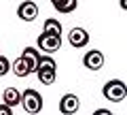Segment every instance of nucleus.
I'll return each instance as SVG.
<instances>
[{
	"mask_svg": "<svg viewBox=\"0 0 127 115\" xmlns=\"http://www.w3.org/2000/svg\"><path fill=\"white\" fill-rule=\"evenodd\" d=\"M9 58H4V55H0V77H4V75H9Z\"/></svg>",
	"mask_w": 127,
	"mask_h": 115,
	"instance_id": "nucleus-14",
	"label": "nucleus"
},
{
	"mask_svg": "<svg viewBox=\"0 0 127 115\" xmlns=\"http://www.w3.org/2000/svg\"><path fill=\"white\" fill-rule=\"evenodd\" d=\"M0 115H13V109H9V107L0 105Z\"/></svg>",
	"mask_w": 127,
	"mask_h": 115,
	"instance_id": "nucleus-15",
	"label": "nucleus"
},
{
	"mask_svg": "<svg viewBox=\"0 0 127 115\" xmlns=\"http://www.w3.org/2000/svg\"><path fill=\"white\" fill-rule=\"evenodd\" d=\"M53 6L59 11V13H72L78 6L76 0H53Z\"/></svg>",
	"mask_w": 127,
	"mask_h": 115,
	"instance_id": "nucleus-12",
	"label": "nucleus"
},
{
	"mask_svg": "<svg viewBox=\"0 0 127 115\" xmlns=\"http://www.w3.org/2000/svg\"><path fill=\"white\" fill-rule=\"evenodd\" d=\"M78 109H81V100H78L76 94H64V96H62L59 111H62L64 115H74Z\"/></svg>",
	"mask_w": 127,
	"mask_h": 115,
	"instance_id": "nucleus-4",
	"label": "nucleus"
},
{
	"mask_svg": "<svg viewBox=\"0 0 127 115\" xmlns=\"http://www.w3.org/2000/svg\"><path fill=\"white\" fill-rule=\"evenodd\" d=\"M11 68H13V73H15V77H28L30 75V70H28V66H26V62L21 60V58H17V60L11 64Z\"/></svg>",
	"mask_w": 127,
	"mask_h": 115,
	"instance_id": "nucleus-13",
	"label": "nucleus"
},
{
	"mask_svg": "<svg viewBox=\"0 0 127 115\" xmlns=\"http://www.w3.org/2000/svg\"><path fill=\"white\" fill-rule=\"evenodd\" d=\"M19 105L23 107L26 113L36 115V113H40V109H42V96L36 92V90H26V92H21V100H19Z\"/></svg>",
	"mask_w": 127,
	"mask_h": 115,
	"instance_id": "nucleus-3",
	"label": "nucleus"
},
{
	"mask_svg": "<svg viewBox=\"0 0 127 115\" xmlns=\"http://www.w3.org/2000/svg\"><path fill=\"white\" fill-rule=\"evenodd\" d=\"M102 94H104V98L110 100V102H121V100H125V96H127V85L121 79H110L104 88H102Z\"/></svg>",
	"mask_w": 127,
	"mask_h": 115,
	"instance_id": "nucleus-2",
	"label": "nucleus"
},
{
	"mask_svg": "<svg viewBox=\"0 0 127 115\" xmlns=\"http://www.w3.org/2000/svg\"><path fill=\"white\" fill-rule=\"evenodd\" d=\"M83 64H85V68L89 70H100L102 66H104V53L97 49H91L85 53V58H83Z\"/></svg>",
	"mask_w": 127,
	"mask_h": 115,
	"instance_id": "nucleus-5",
	"label": "nucleus"
},
{
	"mask_svg": "<svg viewBox=\"0 0 127 115\" xmlns=\"http://www.w3.org/2000/svg\"><path fill=\"white\" fill-rule=\"evenodd\" d=\"M17 17L23 21H34L38 17V4L36 2H21L17 6Z\"/></svg>",
	"mask_w": 127,
	"mask_h": 115,
	"instance_id": "nucleus-7",
	"label": "nucleus"
},
{
	"mask_svg": "<svg viewBox=\"0 0 127 115\" xmlns=\"http://www.w3.org/2000/svg\"><path fill=\"white\" fill-rule=\"evenodd\" d=\"M112 115H114V113H112Z\"/></svg>",
	"mask_w": 127,
	"mask_h": 115,
	"instance_id": "nucleus-17",
	"label": "nucleus"
},
{
	"mask_svg": "<svg viewBox=\"0 0 127 115\" xmlns=\"http://www.w3.org/2000/svg\"><path fill=\"white\" fill-rule=\"evenodd\" d=\"M21 60L26 62V66H28L30 73H36L38 62H40V53H38V49H34V47H26V49L21 51Z\"/></svg>",
	"mask_w": 127,
	"mask_h": 115,
	"instance_id": "nucleus-8",
	"label": "nucleus"
},
{
	"mask_svg": "<svg viewBox=\"0 0 127 115\" xmlns=\"http://www.w3.org/2000/svg\"><path fill=\"white\" fill-rule=\"evenodd\" d=\"M93 115H112L108 109H97V111H93Z\"/></svg>",
	"mask_w": 127,
	"mask_h": 115,
	"instance_id": "nucleus-16",
	"label": "nucleus"
},
{
	"mask_svg": "<svg viewBox=\"0 0 127 115\" xmlns=\"http://www.w3.org/2000/svg\"><path fill=\"white\" fill-rule=\"evenodd\" d=\"M19 100H21V92H19V90H15V88H6L4 92H2V105L9 107V109L17 107Z\"/></svg>",
	"mask_w": 127,
	"mask_h": 115,
	"instance_id": "nucleus-10",
	"label": "nucleus"
},
{
	"mask_svg": "<svg viewBox=\"0 0 127 115\" xmlns=\"http://www.w3.org/2000/svg\"><path fill=\"white\" fill-rule=\"evenodd\" d=\"M68 41L72 47H76V49H81V47H85L87 43H89V32H87L85 28H72L68 34Z\"/></svg>",
	"mask_w": 127,
	"mask_h": 115,
	"instance_id": "nucleus-9",
	"label": "nucleus"
},
{
	"mask_svg": "<svg viewBox=\"0 0 127 115\" xmlns=\"http://www.w3.org/2000/svg\"><path fill=\"white\" fill-rule=\"evenodd\" d=\"M42 34H49V36H59L62 38V23L57 21V19L49 17L45 21V26H42Z\"/></svg>",
	"mask_w": 127,
	"mask_h": 115,
	"instance_id": "nucleus-11",
	"label": "nucleus"
},
{
	"mask_svg": "<svg viewBox=\"0 0 127 115\" xmlns=\"http://www.w3.org/2000/svg\"><path fill=\"white\" fill-rule=\"evenodd\" d=\"M36 43H38V49L45 51V53H53V51H57L62 47V38L59 36H49V34H40Z\"/></svg>",
	"mask_w": 127,
	"mask_h": 115,
	"instance_id": "nucleus-6",
	"label": "nucleus"
},
{
	"mask_svg": "<svg viewBox=\"0 0 127 115\" xmlns=\"http://www.w3.org/2000/svg\"><path fill=\"white\" fill-rule=\"evenodd\" d=\"M36 75H38V81H40L42 85H53L55 77H57V64H55V60L49 58V55H40Z\"/></svg>",
	"mask_w": 127,
	"mask_h": 115,
	"instance_id": "nucleus-1",
	"label": "nucleus"
}]
</instances>
